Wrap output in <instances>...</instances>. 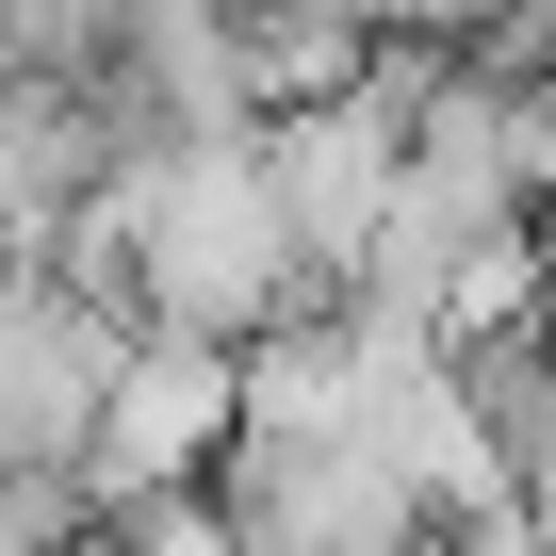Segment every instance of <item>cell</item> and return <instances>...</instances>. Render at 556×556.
Returning a JSON list of instances; mask_svg holds the SVG:
<instances>
[{
  "label": "cell",
  "mask_w": 556,
  "mask_h": 556,
  "mask_svg": "<svg viewBox=\"0 0 556 556\" xmlns=\"http://www.w3.org/2000/svg\"><path fill=\"white\" fill-rule=\"evenodd\" d=\"M115 197V245H131V328H262L278 295H295V245H278L262 213V148L245 131H180V148H115L99 164Z\"/></svg>",
  "instance_id": "1"
},
{
  "label": "cell",
  "mask_w": 556,
  "mask_h": 556,
  "mask_svg": "<svg viewBox=\"0 0 556 556\" xmlns=\"http://www.w3.org/2000/svg\"><path fill=\"white\" fill-rule=\"evenodd\" d=\"M115 344H131L115 295H83L66 262H0V458H83Z\"/></svg>",
  "instance_id": "2"
},
{
  "label": "cell",
  "mask_w": 556,
  "mask_h": 556,
  "mask_svg": "<svg viewBox=\"0 0 556 556\" xmlns=\"http://www.w3.org/2000/svg\"><path fill=\"white\" fill-rule=\"evenodd\" d=\"M229 442V344L213 328H131L115 377H99V426H83V491H148V475H213Z\"/></svg>",
  "instance_id": "3"
},
{
  "label": "cell",
  "mask_w": 556,
  "mask_h": 556,
  "mask_svg": "<svg viewBox=\"0 0 556 556\" xmlns=\"http://www.w3.org/2000/svg\"><path fill=\"white\" fill-rule=\"evenodd\" d=\"M115 131H99V83L66 66H0V262H50V229L99 197Z\"/></svg>",
  "instance_id": "4"
},
{
  "label": "cell",
  "mask_w": 556,
  "mask_h": 556,
  "mask_svg": "<svg viewBox=\"0 0 556 556\" xmlns=\"http://www.w3.org/2000/svg\"><path fill=\"white\" fill-rule=\"evenodd\" d=\"M458 393L491 426V475H507L523 540H556V361H540V328H458Z\"/></svg>",
  "instance_id": "5"
},
{
  "label": "cell",
  "mask_w": 556,
  "mask_h": 556,
  "mask_svg": "<svg viewBox=\"0 0 556 556\" xmlns=\"http://www.w3.org/2000/svg\"><path fill=\"white\" fill-rule=\"evenodd\" d=\"M17 540H99L83 458H0V556H17Z\"/></svg>",
  "instance_id": "6"
}]
</instances>
